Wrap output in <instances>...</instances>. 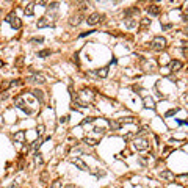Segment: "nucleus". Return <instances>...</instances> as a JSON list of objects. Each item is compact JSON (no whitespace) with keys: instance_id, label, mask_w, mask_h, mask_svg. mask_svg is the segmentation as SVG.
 Masks as SVG:
<instances>
[{"instance_id":"obj_1","label":"nucleus","mask_w":188,"mask_h":188,"mask_svg":"<svg viewBox=\"0 0 188 188\" xmlns=\"http://www.w3.org/2000/svg\"><path fill=\"white\" fill-rule=\"evenodd\" d=\"M151 47L154 49V50H157V52L165 50V49H166V39H165L163 36H155L152 39V42H151Z\"/></svg>"},{"instance_id":"obj_2","label":"nucleus","mask_w":188,"mask_h":188,"mask_svg":"<svg viewBox=\"0 0 188 188\" xmlns=\"http://www.w3.org/2000/svg\"><path fill=\"white\" fill-rule=\"evenodd\" d=\"M5 20H7V22H8V24H9L11 27H13L14 30H19L20 27H22V20H20L16 14H13V13H9V14L7 16V19H5Z\"/></svg>"},{"instance_id":"obj_3","label":"nucleus","mask_w":188,"mask_h":188,"mask_svg":"<svg viewBox=\"0 0 188 188\" xmlns=\"http://www.w3.org/2000/svg\"><path fill=\"white\" fill-rule=\"evenodd\" d=\"M133 146L136 151H146V149L149 147V141L146 140V138H138V140H135Z\"/></svg>"},{"instance_id":"obj_4","label":"nucleus","mask_w":188,"mask_h":188,"mask_svg":"<svg viewBox=\"0 0 188 188\" xmlns=\"http://www.w3.org/2000/svg\"><path fill=\"white\" fill-rule=\"evenodd\" d=\"M82 20H83V14L80 13H75V14H72L69 17V25H72V27H77V25H80L82 24Z\"/></svg>"},{"instance_id":"obj_5","label":"nucleus","mask_w":188,"mask_h":188,"mask_svg":"<svg viewBox=\"0 0 188 188\" xmlns=\"http://www.w3.org/2000/svg\"><path fill=\"white\" fill-rule=\"evenodd\" d=\"M36 27H38V28H44V27H53V19L52 17H47V16H44V17H41L39 20H38Z\"/></svg>"},{"instance_id":"obj_6","label":"nucleus","mask_w":188,"mask_h":188,"mask_svg":"<svg viewBox=\"0 0 188 188\" xmlns=\"http://www.w3.org/2000/svg\"><path fill=\"white\" fill-rule=\"evenodd\" d=\"M71 163H74L79 169H82V171H88L90 168H88V165L82 160L80 157H74V158H71Z\"/></svg>"},{"instance_id":"obj_7","label":"nucleus","mask_w":188,"mask_h":188,"mask_svg":"<svg viewBox=\"0 0 188 188\" xmlns=\"http://www.w3.org/2000/svg\"><path fill=\"white\" fill-rule=\"evenodd\" d=\"M101 17H102V16L99 14V13H93V14L88 16L86 22H88V25H96V24H99V22H101Z\"/></svg>"},{"instance_id":"obj_8","label":"nucleus","mask_w":188,"mask_h":188,"mask_svg":"<svg viewBox=\"0 0 188 188\" xmlns=\"http://www.w3.org/2000/svg\"><path fill=\"white\" fill-rule=\"evenodd\" d=\"M169 68H171V71H173V72H177V71H180L182 68H184V63H182L180 60H173V61H171V64H169Z\"/></svg>"},{"instance_id":"obj_9","label":"nucleus","mask_w":188,"mask_h":188,"mask_svg":"<svg viewBox=\"0 0 188 188\" xmlns=\"http://www.w3.org/2000/svg\"><path fill=\"white\" fill-rule=\"evenodd\" d=\"M160 177H162L163 180H168V182H173L174 179H176V176L171 173V171H162L160 173Z\"/></svg>"},{"instance_id":"obj_10","label":"nucleus","mask_w":188,"mask_h":188,"mask_svg":"<svg viewBox=\"0 0 188 188\" xmlns=\"http://www.w3.org/2000/svg\"><path fill=\"white\" fill-rule=\"evenodd\" d=\"M31 80L35 82V83H39V85L46 83V79H44V75H42V74H38V72H33V75H31Z\"/></svg>"},{"instance_id":"obj_11","label":"nucleus","mask_w":188,"mask_h":188,"mask_svg":"<svg viewBox=\"0 0 188 188\" xmlns=\"http://www.w3.org/2000/svg\"><path fill=\"white\" fill-rule=\"evenodd\" d=\"M16 105H17V107H19L20 110H24V111L31 113V110L27 108V105H25V102H24V99H22V97H16Z\"/></svg>"},{"instance_id":"obj_12","label":"nucleus","mask_w":188,"mask_h":188,"mask_svg":"<svg viewBox=\"0 0 188 188\" xmlns=\"http://www.w3.org/2000/svg\"><path fill=\"white\" fill-rule=\"evenodd\" d=\"M143 103H144V108H149V110L155 108V102H154L151 97H144V99H143Z\"/></svg>"},{"instance_id":"obj_13","label":"nucleus","mask_w":188,"mask_h":188,"mask_svg":"<svg viewBox=\"0 0 188 188\" xmlns=\"http://www.w3.org/2000/svg\"><path fill=\"white\" fill-rule=\"evenodd\" d=\"M138 24V20L135 17H125V27L127 28H135Z\"/></svg>"},{"instance_id":"obj_14","label":"nucleus","mask_w":188,"mask_h":188,"mask_svg":"<svg viewBox=\"0 0 188 188\" xmlns=\"http://www.w3.org/2000/svg\"><path fill=\"white\" fill-rule=\"evenodd\" d=\"M147 13L151 16H158L160 14V7H157V5H151V7L147 8Z\"/></svg>"},{"instance_id":"obj_15","label":"nucleus","mask_w":188,"mask_h":188,"mask_svg":"<svg viewBox=\"0 0 188 188\" xmlns=\"http://www.w3.org/2000/svg\"><path fill=\"white\" fill-rule=\"evenodd\" d=\"M9 86H13V82H9V80H3V82H2V85H0V93H5Z\"/></svg>"},{"instance_id":"obj_16","label":"nucleus","mask_w":188,"mask_h":188,"mask_svg":"<svg viewBox=\"0 0 188 188\" xmlns=\"http://www.w3.org/2000/svg\"><path fill=\"white\" fill-rule=\"evenodd\" d=\"M25 16H33V13H35V3H28L27 5V8L24 9Z\"/></svg>"},{"instance_id":"obj_17","label":"nucleus","mask_w":188,"mask_h":188,"mask_svg":"<svg viewBox=\"0 0 188 188\" xmlns=\"http://www.w3.org/2000/svg\"><path fill=\"white\" fill-rule=\"evenodd\" d=\"M13 140H14V141H17V143L25 141V133H24V132H17V133H14V135H13Z\"/></svg>"},{"instance_id":"obj_18","label":"nucleus","mask_w":188,"mask_h":188,"mask_svg":"<svg viewBox=\"0 0 188 188\" xmlns=\"http://www.w3.org/2000/svg\"><path fill=\"white\" fill-rule=\"evenodd\" d=\"M149 25H151V19H149V17L141 19V22H140V28H141V30H146Z\"/></svg>"},{"instance_id":"obj_19","label":"nucleus","mask_w":188,"mask_h":188,"mask_svg":"<svg viewBox=\"0 0 188 188\" xmlns=\"http://www.w3.org/2000/svg\"><path fill=\"white\" fill-rule=\"evenodd\" d=\"M33 96L36 99H39V102H44V93L41 90H33Z\"/></svg>"},{"instance_id":"obj_20","label":"nucleus","mask_w":188,"mask_h":188,"mask_svg":"<svg viewBox=\"0 0 188 188\" xmlns=\"http://www.w3.org/2000/svg\"><path fill=\"white\" fill-rule=\"evenodd\" d=\"M110 127H111L113 130H119L121 129V122L119 121H110Z\"/></svg>"},{"instance_id":"obj_21","label":"nucleus","mask_w":188,"mask_h":188,"mask_svg":"<svg viewBox=\"0 0 188 188\" xmlns=\"http://www.w3.org/2000/svg\"><path fill=\"white\" fill-rule=\"evenodd\" d=\"M50 53H52V52L49 50V49H44V50H39V52H38V57H39V58H46L47 55H50Z\"/></svg>"},{"instance_id":"obj_22","label":"nucleus","mask_w":188,"mask_h":188,"mask_svg":"<svg viewBox=\"0 0 188 188\" xmlns=\"http://www.w3.org/2000/svg\"><path fill=\"white\" fill-rule=\"evenodd\" d=\"M119 122H121V124H122V122H132V124H138V121H136L135 118H122V119L119 121Z\"/></svg>"},{"instance_id":"obj_23","label":"nucleus","mask_w":188,"mask_h":188,"mask_svg":"<svg viewBox=\"0 0 188 188\" xmlns=\"http://www.w3.org/2000/svg\"><path fill=\"white\" fill-rule=\"evenodd\" d=\"M107 74H108V68H102V69L97 71V75L99 77H107Z\"/></svg>"},{"instance_id":"obj_24","label":"nucleus","mask_w":188,"mask_h":188,"mask_svg":"<svg viewBox=\"0 0 188 188\" xmlns=\"http://www.w3.org/2000/svg\"><path fill=\"white\" fill-rule=\"evenodd\" d=\"M63 187V182L60 180V179H57L55 182H52V185H50V188H61Z\"/></svg>"},{"instance_id":"obj_25","label":"nucleus","mask_w":188,"mask_h":188,"mask_svg":"<svg viewBox=\"0 0 188 188\" xmlns=\"http://www.w3.org/2000/svg\"><path fill=\"white\" fill-rule=\"evenodd\" d=\"M35 162H36V165H39V166L44 163V160H42V155H41V154H36V155H35Z\"/></svg>"},{"instance_id":"obj_26","label":"nucleus","mask_w":188,"mask_h":188,"mask_svg":"<svg viewBox=\"0 0 188 188\" xmlns=\"http://www.w3.org/2000/svg\"><path fill=\"white\" fill-rule=\"evenodd\" d=\"M179 111V108H171V110H168L166 113H165V116H166V118H169V116H173V114H176Z\"/></svg>"},{"instance_id":"obj_27","label":"nucleus","mask_w":188,"mask_h":188,"mask_svg":"<svg viewBox=\"0 0 188 188\" xmlns=\"http://www.w3.org/2000/svg\"><path fill=\"white\" fill-rule=\"evenodd\" d=\"M42 41H44V38H42V36H35V38H31V39H30V42H31V44L42 42Z\"/></svg>"},{"instance_id":"obj_28","label":"nucleus","mask_w":188,"mask_h":188,"mask_svg":"<svg viewBox=\"0 0 188 188\" xmlns=\"http://www.w3.org/2000/svg\"><path fill=\"white\" fill-rule=\"evenodd\" d=\"M85 143H86V144H90V146H96L97 144V141L93 140V138H85Z\"/></svg>"},{"instance_id":"obj_29","label":"nucleus","mask_w":188,"mask_h":188,"mask_svg":"<svg viewBox=\"0 0 188 188\" xmlns=\"http://www.w3.org/2000/svg\"><path fill=\"white\" fill-rule=\"evenodd\" d=\"M36 132H38V135H39V136H42L44 135V125L39 124V125H38V129H36Z\"/></svg>"},{"instance_id":"obj_30","label":"nucleus","mask_w":188,"mask_h":188,"mask_svg":"<svg viewBox=\"0 0 188 188\" xmlns=\"http://www.w3.org/2000/svg\"><path fill=\"white\" fill-rule=\"evenodd\" d=\"M42 141H44V140H39V141H35V143H33V149H39V146L42 144Z\"/></svg>"},{"instance_id":"obj_31","label":"nucleus","mask_w":188,"mask_h":188,"mask_svg":"<svg viewBox=\"0 0 188 188\" xmlns=\"http://www.w3.org/2000/svg\"><path fill=\"white\" fill-rule=\"evenodd\" d=\"M94 132H97V133H105V129H103V127H94Z\"/></svg>"},{"instance_id":"obj_32","label":"nucleus","mask_w":188,"mask_h":188,"mask_svg":"<svg viewBox=\"0 0 188 188\" xmlns=\"http://www.w3.org/2000/svg\"><path fill=\"white\" fill-rule=\"evenodd\" d=\"M57 7H58V2H52L50 5H49V8H50V9H57Z\"/></svg>"},{"instance_id":"obj_33","label":"nucleus","mask_w":188,"mask_h":188,"mask_svg":"<svg viewBox=\"0 0 188 188\" xmlns=\"http://www.w3.org/2000/svg\"><path fill=\"white\" fill-rule=\"evenodd\" d=\"M68 116H61V118H60V122H61V124H66V122H68Z\"/></svg>"},{"instance_id":"obj_34","label":"nucleus","mask_w":188,"mask_h":188,"mask_svg":"<svg viewBox=\"0 0 188 188\" xmlns=\"http://www.w3.org/2000/svg\"><path fill=\"white\" fill-rule=\"evenodd\" d=\"M147 130H149V129H147V127H143V129H141L140 132H138V135H143V133H147Z\"/></svg>"},{"instance_id":"obj_35","label":"nucleus","mask_w":188,"mask_h":188,"mask_svg":"<svg viewBox=\"0 0 188 188\" xmlns=\"http://www.w3.org/2000/svg\"><path fill=\"white\" fill-rule=\"evenodd\" d=\"M163 28H165V30H169V28H173V24H165V25H163Z\"/></svg>"},{"instance_id":"obj_36","label":"nucleus","mask_w":188,"mask_h":188,"mask_svg":"<svg viewBox=\"0 0 188 188\" xmlns=\"http://www.w3.org/2000/svg\"><path fill=\"white\" fill-rule=\"evenodd\" d=\"M41 179L46 182V180H47V173H42V174H41Z\"/></svg>"},{"instance_id":"obj_37","label":"nucleus","mask_w":188,"mask_h":188,"mask_svg":"<svg viewBox=\"0 0 188 188\" xmlns=\"http://www.w3.org/2000/svg\"><path fill=\"white\" fill-rule=\"evenodd\" d=\"M93 121H94V118H88V119L83 121V124H86V122H93Z\"/></svg>"},{"instance_id":"obj_38","label":"nucleus","mask_w":188,"mask_h":188,"mask_svg":"<svg viewBox=\"0 0 188 188\" xmlns=\"http://www.w3.org/2000/svg\"><path fill=\"white\" fill-rule=\"evenodd\" d=\"M184 33H185V35H188V25H187L185 28H184Z\"/></svg>"},{"instance_id":"obj_39","label":"nucleus","mask_w":188,"mask_h":188,"mask_svg":"<svg viewBox=\"0 0 188 188\" xmlns=\"http://www.w3.org/2000/svg\"><path fill=\"white\" fill-rule=\"evenodd\" d=\"M8 188H16V185H9Z\"/></svg>"},{"instance_id":"obj_40","label":"nucleus","mask_w":188,"mask_h":188,"mask_svg":"<svg viewBox=\"0 0 188 188\" xmlns=\"http://www.w3.org/2000/svg\"><path fill=\"white\" fill-rule=\"evenodd\" d=\"M155 2H160V0H155Z\"/></svg>"},{"instance_id":"obj_41","label":"nucleus","mask_w":188,"mask_h":188,"mask_svg":"<svg viewBox=\"0 0 188 188\" xmlns=\"http://www.w3.org/2000/svg\"><path fill=\"white\" fill-rule=\"evenodd\" d=\"M7 2H11V0H7Z\"/></svg>"}]
</instances>
